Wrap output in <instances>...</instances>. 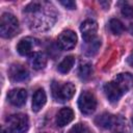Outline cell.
I'll list each match as a JSON object with an SVG mask.
<instances>
[{"label":"cell","mask_w":133,"mask_h":133,"mask_svg":"<svg viewBox=\"0 0 133 133\" xmlns=\"http://www.w3.org/2000/svg\"><path fill=\"white\" fill-rule=\"evenodd\" d=\"M20 31V25L18 19L9 14L4 12L0 18V34L2 37L10 38L16 36Z\"/></svg>","instance_id":"6da1fadb"},{"label":"cell","mask_w":133,"mask_h":133,"mask_svg":"<svg viewBox=\"0 0 133 133\" xmlns=\"http://www.w3.org/2000/svg\"><path fill=\"white\" fill-rule=\"evenodd\" d=\"M76 88L75 85L71 82L65 83H59V82H53L52 84V95L56 101L64 102L73 98L75 95Z\"/></svg>","instance_id":"7a4b0ae2"},{"label":"cell","mask_w":133,"mask_h":133,"mask_svg":"<svg viewBox=\"0 0 133 133\" xmlns=\"http://www.w3.org/2000/svg\"><path fill=\"white\" fill-rule=\"evenodd\" d=\"M78 107L83 114H91L97 108V99L95 95L88 90L81 92L78 99Z\"/></svg>","instance_id":"3957f363"},{"label":"cell","mask_w":133,"mask_h":133,"mask_svg":"<svg viewBox=\"0 0 133 133\" xmlns=\"http://www.w3.org/2000/svg\"><path fill=\"white\" fill-rule=\"evenodd\" d=\"M9 128L16 133H26L29 128V121L26 114L17 113L11 114L7 118Z\"/></svg>","instance_id":"277c9868"},{"label":"cell","mask_w":133,"mask_h":133,"mask_svg":"<svg viewBox=\"0 0 133 133\" xmlns=\"http://www.w3.org/2000/svg\"><path fill=\"white\" fill-rule=\"evenodd\" d=\"M80 31L82 37L85 43H89L97 38V31H98V24L94 20H85L81 23Z\"/></svg>","instance_id":"5b68a950"},{"label":"cell","mask_w":133,"mask_h":133,"mask_svg":"<svg viewBox=\"0 0 133 133\" xmlns=\"http://www.w3.org/2000/svg\"><path fill=\"white\" fill-rule=\"evenodd\" d=\"M77 43V35L72 30L62 31L57 38V46L61 50H71Z\"/></svg>","instance_id":"8992f818"},{"label":"cell","mask_w":133,"mask_h":133,"mask_svg":"<svg viewBox=\"0 0 133 133\" xmlns=\"http://www.w3.org/2000/svg\"><path fill=\"white\" fill-rule=\"evenodd\" d=\"M104 92H105V95H106L108 101L111 102V103H116V102L122 98V96L125 94V92L115 84V82H114L113 80L110 81V82H108V83H106V84L104 85Z\"/></svg>","instance_id":"52a82bcc"},{"label":"cell","mask_w":133,"mask_h":133,"mask_svg":"<svg viewBox=\"0 0 133 133\" xmlns=\"http://www.w3.org/2000/svg\"><path fill=\"white\" fill-rule=\"evenodd\" d=\"M7 99L9 103L12 104L14 106H17V107L23 106L26 103L27 91L24 88H14L8 92Z\"/></svg>","instance_id":"ba28073f"},{"label":"cell","mask_w":133,"mask_h":133,"mask_svg":"<svg viewBox=\"0 0 133 133\" xmlns=\"http://www.w3.org/2000/svg\"><path fill=\"white\" fill-rule=\"evenodd\" d=\"M8 75L12 81H25L29 78V73L27 69L20 63L12 64L9 68Z\"/></svg>","instance_id":"9c48e42d"},{"label":"cell","mask_w":133,"mask_h":133,"mask_svg":"<svg viewBox=\"0 0 133 133\" xmlns=\"http://www.w3.org/2000/svg\"><path fill=\"white\" fill-rule=\"evenodd\" d=\"M113 81L124 92H127L133 85V76L130 73H121L114 77Z\"/></svg>","instance_id":"30bf717a"},{"label":"cell","mask_w":133,"mask_h":133,"mask_svg":"<svg viewBox=\"0 0 133 133\" xmlns=\"http://www.w3.org/2000/svg\"><path fill=\"white\" fill-rule=\"evenodd\" d=\"M28 63L33 70L39 71V70H43L46 66L47 58H46L45 54H43L42 52H33L32 54L29 55Z\"/></svg>","instance_id":"8fae6325"},{"label":"cell","mask_w":133,"mask_h":133,"mask_svg":"<svg viewBox=\"0 0 133 133\" xmlns=\"http://www.w3.org/2000/svg\"><path fill=\"white\" fill-rule=\"evenodd\" d=\"M74 111L71 108H61L56 114V124L59 127H64L74 119Z\"/></svg>","instance_id":"7c38bea8"},{"label":"cell","mask_w":133,"mask_h":133,"mask_svg":"<svg viewBox=\"0 0 133 133\" xmlns=\"http://www.w3.org/2000/svg\"><path fill=\"white\" fill-rule=\"evenodd\" d=\"M34 39L33 38H31V37H24V38H22L19 43H18V45H17V51L21 54V55H23V56H25V55H30V54H32L33 52V48H34Z\"/></svg>","instance_id":"4fadbf2b"},{"label":"cell","mask_w":133,"mask_h":133,"mask_svg":"<svg viewBox=\"0 0 133 133\" xmlns=\"http://www.w3.org/2000/svg\"><path fill=\"white\" fill-rule=\"evenodd\" d=\"M46 102H47V96L45 90L43 88H38L37 90H35L32 97V110L34 112H38L44 107Z\"/></svg>","instance_id":"5bb4252c"},{"label":"cell","mask_w":133,"mask_h":133,"mask_svg":"<svg viewBox=\"0 0 133 133\" xmlns=\"http://www.w3.org/2000/svg\"><path fill=\"white\" fill-rule=\"evenodd\" d=\"M95 123L97 126H99L103 129H109L114 124V117H113V115H111L109 113H103L96 117Z\"/></svg>","instance_id":"9a60e30c"},{"label":"cell","mask_w":133,"mask_h":133,"mask_svg":"<svg viewBox=\"0 0 133 133\" xmlns=\"http://www.w3.org/2000/svg\"><path fill=\"white\" fill-rule=\"evenodd\" d=\"M74 63H75V57L73 55H69L66 57L63 58V60L58 64V72L61 73V74H66L69 73L72 68L74 66Z\"/></svg>","instance_id":"2e32d148"},{"label":"cell","mask_w":133,"mask_h":133,"mask_svg":"<svg viewBox=\"0 0 133 133\" xmlns=\"http://www.w3.org/2000/svg\"><path fill=\"white\" fill-rule=\"evenodd\" d=\"M101 47V41L99 38H96L89 43H85V47H84V53L87 56H94L98 50Z\"/></svg>","instance_id":"e0dca14e"},{"label":"cell","mask_w":133,"mask_h":133,"mask_svg":"<svg viewBox=\"0 0 133 133\" xmlns=\"http://www.w3.org/2000/svg\"><path fill=\"white\" fill-rule=\"evenodd\" d=\"M79 78L82 80H87L92 74V65L89 62H83L79 66Z\"/></svg>","instance_id":"ac0fdd59"},{"label":"cell","mask_w":133,"mask_h":133,"mask_svg":"<svg viewBox=\"0 0 133 133\" xmlns=\"http://www.w3.org/2000/svg\"><path fill=\"white\" fill-rule=\"evenodd\" d=\"M109 28L115 35H121L125 31V26L118 19H111L109 22Z\"/></svg>","instance_id":"d6986e66"},{"label":"cell","mask_w":133,"mask_h":133,"mask_svg":"<svg viewBox=\"0 0 133 133\" xmlns=\"http://www.w3.org/2000/svg\"><path fill=\"white\" fill-rule=\"evenodd\" d=\"M68 133H91V131L88 129V127L85 124H76L74 125L69 131Z\"/></svg>","instance_id":"ffe728a7"},{"label":"cell","mask_w":133,"mask_h":133,"mask_svg":"<svg viewBox=\"0 0 133 133\" xmlns=\"http://www.w3.org/2000/svg\"><path fill=\"white\" fill-rule=\"evenodd\" d=\"M121 11H122V15H123L124 17H126V18H128V19L133 18V6H132V5H130V4H128V3L124 4V5L122 6V8H121Z\"/></svg>","instance_id":"44dd1931"},{"label":"cell","mask_w":133,"mask_h":133,"mask_svg":"<svg viewBox=\"0 0 133 133\" xmlns=\"http://www.w3.org/2000/svg\"><path fill=\"white\" fill-rule=\"evenodd\" d=\"M60 4H62L65 8L68 9H75L76 8V3L75 1L72 0H66V1H60Z\"/></svg>","instance_id":"7402d4cb"},{"label":"cell","mask_w":133,"mask_h":133,"mask_svg":"<svg viewBox=\"0 0 133 133\" xmlns=\"http://www.w3.org/2000/svg\"><path fill=\"white\" fill-rule=\"evenodd\" d=\"M128 62L130 63V65L133 68V51L131 52V54H130V56L128 57Z\"/></svg>","instance_id":"603a6c76"},{"label":"cell","mask_w":133,"mask_h":133,"mask_svg":"<svg viewBox=\"0 0 133 133\" xmlns=\"http://www.w3.org/2000/svg\"><path fill=\"white\" fill-rule=\"evenodd\" d=\"M14 131L10 129V128H8V129H3V131H2V133H12Z\"/></svg>","instance_id":"cb8c5ba5"},{"label":"cell","mask_w":133,"mask_h":133,"mask_svg":"<svg viewBox=\"0 0 133 133\" xmlns=\"http://www.w3.org/2000/svg\"><path fill=\"white\" fill-rule=\"evenodd\" d=\"M129 31H130V33L133 35V23L130 24V26H129Z\"/></svg>","instance_id":"d4e9b609"},{"label":"cell","mask_w":133,"mask_h":133,"mask_svg":"<svg viewBox=\"0 0 133 133\" xmlns=\"http://www.w3.org/2000/svg\"><path fill=\"white\" fill-rule=\"evenodd\" d=\"M132 124H133V116H132Z\"/></svg>","instance_id":"484cf974"},{"label":"cell","mask_w":133,"mask_h":133,"mask_svg":"<svg viewBox=\"0 0 133 133\" xmlns=\"http://www.w3.org/2000/svg\"><path fill=\"white\" fill-rule=\"evenodd\" d=\"M43 133H44V132H43Z\"/></svg>","instance_id":"4316f807"}]
</instances>
